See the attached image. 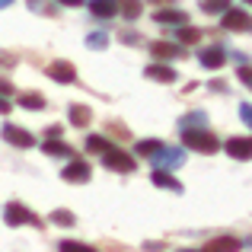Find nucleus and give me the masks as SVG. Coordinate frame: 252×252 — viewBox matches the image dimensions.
Returning <instances> with one entry per match:
<instances>
[{"instance_id":"1","label":"nucleus","mask_w":252,"mask_h":252,"mask_svg":"<svg viewBox=\"0 0 252 252\" xmlns=\"http://www.w3.org/2000/svg\"><path fill=\"white\" fill-rule=\"evenodd\" d=\"M182 141H185V147H189V150L204 154V157H211V154L220 150V141H217L211 131H204V128H185L182 131Z\"/></svg>"},{"instance_id":"2","label":"nucleus","mask_w":252,"mask_h":252,"mask_svg":"<svg viewBox=\"0 0 252 252\" xmlns=\"http://www.w3.org/2000/svg\"><path fill=\"white\" fill-rule=\"evenodd\" d=\"M3 220L10 223V227H23V223H32V227H38V230L45 227V223L38 220V217L32 214L26 204H19V201H10V204L3 208Z\"/></svg>"},{"instance_id":"3","label":"nucleus","mask_w":252,"mask_h":252,"mask_svg":"<svg viewBox=\"0 0 252 252\" xmlns=\"http://www.w3.org/2000/svg\"><path fill=\"white\" fill-rule=\"evenodd\" d=\"M102 163H105V166H109L112 172H134V157L122 154L118 147L102 150Z\"/></svg>"},{"instance_id":"4","label":"nucleus","mask_w":252,"mask_h":252,"mask_svg":"<svg viewBox=\"0 0 252 252\" xmlns=\"http://www.w3.org/2000/svg\"><path fill=\"white\" fill-rule=\"evenodd\" d=\"M150 160H154L160 169H176V166H182L185 150H179V147H166V144H163V147L157 150V154L150 157Z\"/></svg>"},{"instance_id":"5","label":"nucleus","mask_w":252,"mask_h":252,"mask_svg":"<svg viewBox=\"0 0 252 252\" xmlns=\"http://www.w3.org/2000/svg\"><path fill=\"white\" fill-rule=\"evenodd\" d=\"M3 141L13 144V147L29 150L32 144H35V134H32V131H26V128H19V125H3Z\"/></svg>"},{"instance_id":"6","label":"nucleus","mask_w":252,"mask_h":252,"mask_svg":"<svg viewBox=\"0 0 252 252\" xmlns=\"http://www.w3.org/2000/svg\"><path fill=\"white\" fill-rule=\"evenodd\" d=\"M90 176H93V169H90V163H83V160H70L67 166L61 169V179L64 182H74V185L90 182Z\"/></svg>"},{"instance_id":"7","label":"nucleus","mask_w":252,"mask_h":252,"mask_svg":"<svg viewBox=\"0 0 252 252\" xmlns=\"http://www.w3.org/2000/svg\"><path fill=\"white\" fill-rule=\"evenodd\" d=\"M45 74H48L55 83H74L77 80V67L70 61H51L48 67H45Z\"/></svg>"},{"instance_id":"8","label":"nucleus","mask_w":252,"mask_h":252,"mask_svg":"<svg viewBox=\"0 0 252 252\" xmlns=\"http://www.w3.org/2000/svg\"><path fill=\"white\" fill-rule=\"evenodd\" d=\"M220 26L227 32H249V13L246 10H223V19H220Z\"/></svg>"},{"instance_id":"9","label":"nucleus","mask_w":252,"mask_h":252,"mask_svg":"<svg viewBox=\"0 0 252 252\" xmlns=\"http://www.w3.org/2000/svg\"><path fill=\"white\" fill-rule=\"evenodd\" d=\"M198 64H201V67H208V70H217V67H223V48H220V45H211V48H201V51H198Z\"/></svg>"},{"instance_id":"10","label":"nucleus","mask_w":252,"mask_h":252,"mask_svg":"<svg viewBox=\"0 0 252 252\" xmlns=\"http://www.w3.org/2000/svg\"><path fill=\"white\" fill-rule=\"evenodd\" d=\"M150 55H154L157 61H169V58H182L185 48L182 45H172V42H154L150 45Z\"/></svg>"},{"instance_id":"11","label":"nucleus","mask_w":252,"mask_h":252,"mask_svg":"<svg viewBox=\"0 0 252 252\" xmlns=\"http://www.w3.org/2000/svg\"><path fill=\"white\" fill-rule=\"evenodd\" d=\"M227 154L233 157V160H243V163H246L249 157H252V144H249V137H230V141H227Z\"/></svg>"},{"instance_id":"12","label":"nucleus","mask_w":252,"mask_h":252,"mask_svg":"<svg viewBox=\"0 0 252 252\" xmlns=\"http://www.w3.org/2000/svg\"><path fill=\"white\" fill-rule=\"evenodd\" d=\"M67 118H70V125L74 128H90V122H93V112H90V105H80V102H74L67 109Z\"/></svg>"},{"instance_id":"13","label":"nucleus","mask_w":252,"mask_h":252,"mask_svg":"<svg viewBox=\"0 0 252 252\" xmlns=\"http://www.w3.org/2000/svg\"><path fill=\"white\" fill-rule=\"evenodd\" d=\"M150 179H154V185H157V189H169V191H182V182H179V179H176V176H172V172H169V169H160V166H157V169H154V176H150Z\"/></svg>"},{"instance_id":"14","label":"nucleus","mask_w":252,"mask_h":252,"mask_svg":"<svg viewBox=\"0 0 252 252\" xmlns=\"http://www.w3.org/2000/svg\"><path fill=\"white\" fill-rule=\"evenodd\" d=\"M144 77H147V80H157V83H176V70L166 67V64H150V67L144 70Z\"/></svg>"},{"instance_id":"15","label":"nucleus","mask_w":252,"mask_h":252,"mask_svg":"<svg viewBox=\"0 0 252 252\" xmlns=\"http://www.w3.org/2000/svg\"><path fill=\"white\" fill-rule=\"evenodd\" d=\"M154 19L160 26H185L189 23V13H182V10H160V13H154Z\"/></svg>"},{"instance_id":"16","label":"nucleus","mask_w":252,"mask_h":252,"mask_svg":"<svg viewBox=\"0 0 252 252\" xmlns=\"http://www.w3.org/2000/svg\"><path fill=\"white\" fill-rule=\"evenodd\" d=\"M42 150L48 157H61V160H64V157H74V147H70V144H64V141H55V137H48V141L42 144Z\"/></svg>"},{"instance_id":"17","label":"nucleus","mask_w":252,"mask_h":252,"mask_svg":"<svg viewBox=\"0 0 252 252\" xmlns=\"http://www.w3.org/2000/svg\"><path fill=\"white\" fill-rule=\"evenodd\" d=\"M90 13L99 19H112L118 10H115V0H90Z\"/></svg>"},{"instance_id":"18","label":"nucleus","mask_w":252,"mask_h":252,"mask_svg":"<svg viewBox=\"0 0 252 252\" xmlns=\"http://www.w3.org/2000/svg\"><path fill=\"white\" fill-rule=\"evenodd\" d=\"M115 10L122 13L125 19H137L141 10H144V3H141V0H115Z\"/></svg>"},{"instance_id":"19","label":"nucleus","mask_w":252,"mask_h":252,"mask_svg":"<svg viewBox=\"0 0 252 252\" xmlns=\"http://www.w3.org/2000/svg\"><path fill=\"white\" fill-rule=\"evenodd\" d=\"M16 102L23 105V109H29V112H42L45 109V96H38V93H23Z\"/></svg>"},{"instance_id":"20","label":"nucleus","mask_w":252,"mask_h":252,"mask_svg":"<svg viewBox=\"0 0 252 252\" xmlns=\"http://www.w3.org/2000/svg\"><path fill=\"white\" fill-rule=\"evenodd\" d=\"M204 249H208V252H214V249H243V243L233 240V236H214Z\"/></svg>"},{"instance_id":"21","label":"nucleus","mask_w":252,"mask_h":252,"mask_svg":"<svg viewBox=\"0 0 252 252\" xmlns=\"http://www.w3.org/2000/svg\"><path fill=\"white\" fill-rule=\"evenodd\" d=\"M198 6H201V13H208V16H217V13H223L230 6V0H198Z\"/></svg>"},{"instance_id":"22","label":"nucleus","mask_w":252,"mask_h":252,"mask_svg":"<svg viewBox=\"0 0 252 252\" xmlns=\"http://www.w3.org/2000/svg\"><path fill=\"white\" fill-rule=\"evenodd\" d=\"M204 125H208V118H204V112H189V115L182 118V122H179V128H204Z\"/></svg>"},{"instance_id":"23","label":"nucleus","mask_w":252,"mask_h":252,"mask_svg":"<svg viewBox=\"0 0 252 252\" xmlns=\"http://www.w3.org/2000/svg\"><path fill=\"white\" fill-rule=\"evenodd\" d=\"M51 223H58V227H74V223H77V217L70 214V211L58 208V211H51Z\"/></svg>"},{"instance_id":"24","label":"nucleus","mask_w":252,"mask_h":252,"mask_svg":"<svg viewBox=\"0 0 252 252\" xmlns=\"http://www.w3.org/2000/svg\"><path fill=\"white\" fill-rule=\"evenodd\" d=\"M109 147H112V144L105 141L102 134H90V137H86V150H90V154H102V150H109Z\"/></svg>"},{"instance_id":"25","label":"nucleus","mask_w":252,"mask_h":252,"mask_svg":"<svg viewBox=\"0 0 252 252\" xmlns=\"http://www.w3.org/2000/svg\"><path fill=\"white\" fill-rule=\"evenodd\" d=\"M105 45H109V35H105V32H90V35H86V48L102 51Z\"/></svg>"},{"instance_id":"26","label":"nucleus","mask_w":252,"mask_h":252,"mask_svg":"<svg viewBox=\"0 0 252 252\" xmlns=\"http://www.w3.org/2000/svg\"><path fill=\"white\" fill-rule=\"evenodd\" d=\"M179 42H182V45H195L198 42V38H201V29H189V26H179Z\"/></svg>"},{"instance_id":"27","label":"nucleus","mask_w":252,"mask_h":252,"mask_svg":"<svg viewBox=\"0 0 252 252\" xmlns=\"http://www.w3.org/2000/svg\"><path fill=\"white\" fill-rule=\"evenodd\" d=\"M160 147H163V141H154V137H150V141H137V154L141 157H154Z\"/></svg>"},{"instance_id":"28","label":"nucleus","mask_w":252,"mask_h":252,"mask_svg":"<svg viewBox=\"0 0 252 252\" xmlns=\"http://www.w3.org/2000/svg\"><path fill=\"white\" fill-rule=\"evenodd\" d=\"M61 249H64V252H90L93 246H90V243H77V240H64Z\"/></svg>"},{"instance_id":"29","label":"nucleus","mask_w":252,"mask_h":252,"mask_svg":"<svg viewBox=\"0 0 252 252\" xmlns=\"http://www.w3.org/2000/svg\"><path fill=\"white\" fill-rule=\"evenodd\" d=\"M29 10H32V13H45V16H58V13H55V6L42 3V0H29Z\"/></svg>"},{"instance_id":"30","label":"nucleus","mask_w":252,"mask_h":252,"mask_svg":"<svg viewBox=\"0 0 252 252\" xmlns=\"http://www.w3.org/2000/svg\"><path fill=\"white\" fill-rule=\"evenodd\" d=\"M236 77H240V80L246 83V86L252 83V74H249V64H246V61H243V67H240V74H236Z\"/></svg>"},{"instance_id":"31","label":"nucleus","mask_w":252,"mask_h":252,"mask_svg":"<svg viewBox=\"0 0 252 252\" xmlns=\"http://www.w3.org/2000/svg\"><path fill=\"white\" fill-rule=\"evenodd\" d=\"M240 118H243L246 125L252 122V105H249V102H243V105H240Z\"/></svg>"},{"instance_id":"32","label":"nucleus","mask_w":252,"mask_h":252,"mask_svg":"<svg viewBox=\"0 0 252 252\" xmlns=\"http://www.w3.org/2000/svg\"><path fill=\"white\" fill-rule=\"evenodd\" d=\"M13 64H16V58L6 55V51H0V67H13Z\"/></svg>"},{"instance_id":"33","label":"nucleus","mask_w":252,"mask_h":252,"mask_svg":"<svg viewBox=\"0 0 252 252\" xmlns=\"http://www.w3.org/2000/svg\"><path fill=\"white\" fill-rule=\"evenodd\" d=\"M109 131H112V134H122V137H128V128H125V125H115V122H109Z\"/></svg>"},{"instance_id":"34","label":"nucleus","mask_w":252,"mask_h":252,"mask_svg":"<svg viewBox=\"0 0 252 252\" xmlns=\"http://www.w3.org/2000/svg\"><path fill=\"white\" fill-rule=\"evenodd\" d=\"M0 93H3V96H13V86L6 83V80H0Z\"/></svg>"},{"instance_id":"35","label":"nucleus","mask_w":252,"mask_h":252,"mask_svg":"<svg viewBox=\"0 0 252 252\" xmlns=\"http://www.w3.org/2000/svg\"><path fill=\"white\" fill-rule=\"evenodd\" d=\"M125 45H137V35H134V32H125Z\"/></svg>"},{"instance_id":"36","label":"nucleus","mask_w":252,"mask_h":252,"mask_svg":"<svg viewBox=\"0 0 252 252\" xmlns=\"http://www.w3.org/2000/svg\"><path fill=\"white\" fill-rule=\"evenodd\" d=\"M55 3H64V6H80L83 0H55Z\"/></svg>"},{"instance_id":"37","label":"nucleus","mask_w":252,"mask_h":252,"mask_svg":"<svg viewBox=\"0 0 252 252\" xmlns=\"http://www.w3.org/2000/svg\"><path fill=\"white\" fill-rule=\"evenodd\" d=\"M6 112H10V102H6V99H0V115H6Z\"/></svg>"},{"instance_id":"38","label":"nucleus","mask_w":252,"mask_h":252,"mask_svg":"<svg viewBox=\"0 0 252 252\" xmlns=\"http://www.w3.org/2000/svg\"><path fill=\"white\" fill-rule=\"evenodd\" d=\"M150 3H160L163 6V3H172V0H150Z\"/></svg>"},{"instance_id":"39","label":"nucleus","mask_w":252,"mask_h":252,"mask_svg":"<svg viewBox=\"0 0 252 252\" xmlns=\"http://www.w3.org/2000/svg\"><path fill=\"white\" fill-rule=\"evenodd\" d=\"M13 3V0H0V10H3V6H10Z\"/></svg>"}]
</instances>
